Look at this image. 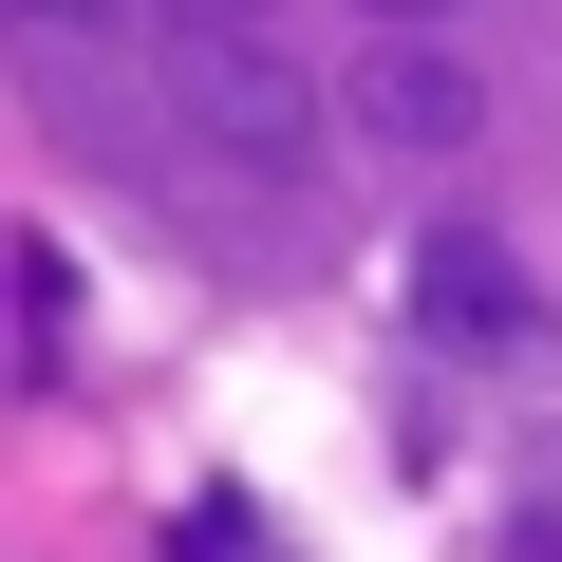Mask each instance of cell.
Returning <instances> with one entry per match:
<instances>
[{
  "label": "cell",
  "instance_id": "1",
  "mask_svg": "<svg viewBox=\"0 0 562 562\" xmlns=\"http://www.w3.org/2000/svg\"><path fill=\"white\" fill-rule=\"evenodd\" d=\"M150 76H169V113H188L225 169H262V188L319 150V94L281 76V38H262V20H169V57H150Z\"/></svg>",
  "mask_w": 562,
  "mask_h": 562
},
{
  "label": "cell",
  "instance_id": "2",
  "mask_svg": "<svg viewBox=\"0 0 562 562\" xmlns=\"http://www.w3.org/2000/svg\"><path fill=\"white\" fill-rule=\"evenodd\" d=\"M338 132H357V150H394V169H450V150L487 132V76H469L450 38H375V57H357V94H338Z\"/></svg>",
  "mask_w": 562,
  "mask_h": 562
},
{
  "label": "cell",
  "instance_id": "3",
  "mask_svg": "<svg viewBox=\"0 0 562 562\" xmlns=\"http://www.w3.org/2000/svg\"><path fill=\"white\" fill-rule=\"evenodd\" d=\"M525 319H543V301H525V262H506L487 225H431V244H413V338H450V357H525Z\"/></svg>",
  "mask_w": 562,
  "mask_h": 562
},
{
  "label": "cell",
  "instance_id": "4",
  "mask_svg": "<svg viewBox=\"0 0 562 562\" xmlns=\"http://www.w3.org/2000/svg\"><path fill=\"white\" fill-rule=\"evenodd\" d=\"M169 562H301V543H281V525H262V506H225V487H206V506H188V525H169Z\"/></svg>",
  "mask_w": 562,
  "mask_h": 562
},
{
  "label": "cell",
  "instance_id": "5",
  "mask_svg": "<svg viewBox=\"0 0 562 562\" xmlns=\"http://www.w3.org/2000/svg\"><path fill=\"white\" fill-rule=\"evenodd\" d=\"M469 20V0H375V38H450Z\"/></svg>",
  "mask_w": 562,
  "mask_h": 562
},
{
  "label": "cell",
  "instance_id": "6",
  "mask_svg": "<svg viewBox=\"0 0 562 562\" xmlns=\"http://www.w3.org/2000/svg\"><path fill=\"white\" fill-rule=\"evenodd\" d=\"M169 20H262V0H169Z\"/></svg>",
  "mask_w": 562,
  "mask_h": 562
}]
</instances>
